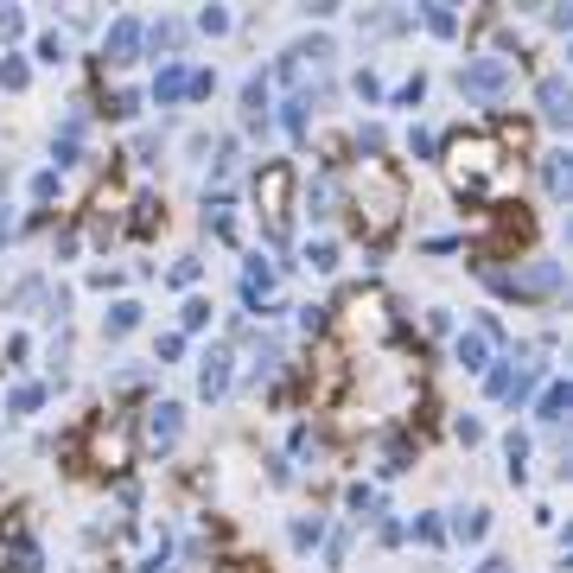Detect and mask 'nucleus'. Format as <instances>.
<instances>
[{"label":"nucleus","mask_w":573,"mask_h":573,"mask_svg":"<svg viewBox=\"0 0 573 573\" xmlns=\"http://www.w3.org/2000/svg\"><path fill=\"white\" fill-rule=\"evenodd\" d=\"M414 465H421V433H414L408 421H402V427H382V433H376V484L389 491V484L408 478Z\"/></svg>","instance_id":"13"},{"label":"nucleus","mask_w":573,"mask_h":573,"mask_svg":"<svg viewBox=\"0 0 573 573\" xmlns=\"http://www.w3.org/2000/svg\"><path fill=\"white\" fill-rule=\"evenodd\" d=\"M325 529H332V516H325V510H300V516H287V548L306 561V554H319Z\"/></svg>","instance_id":"34"},{"label":"nucleus","mask_w":573,"mask_h":573,"mask_svg":"<svg viewBox=\"0 0 573 573\" xmlns=\"http://www.w3.org/2000/svg\"><path fill=\"white\" fill-rule=\"evenodd\" d=\"M344 90H351L363 109H382V96H389V77H382V64H376V58H363V64H351Z\"/></svg>","instance_id":"35"},{"label":"nucleus","mask_w":573,"mask_h":573,"mask_svg":"<svg viewBox=\"0 0 573 573\" xmlns=\"http://www.w3.org/2000/svg\"><path fill=\"white\" fill-rule=\"evenodd\" d=\"M497 453H503V478H510L516 491H529V478H535V427H503Z\"/></svg>","instance_id":"23"},{"label":"nucleus","mask_w":573,"mask_h":573,"mask_svg":"<svg viewBox=\"0 0 573 573\" xmlns=\"http://www.w3.org/2000/svg\"><path fill=\"white\" fill-rule=\"evenodd\" d=\"M414 249H421V255H433V262H440V255H465V230H440V236H421Z\"/></svg>","instance_id":"57"},{"label":"nucleus","mask_w":573,"mask_h":573,"mask_svg":"<svg viewBox=\"0 0 573 573\" xmlns=\"http://www.w3.org/2000/svg\"><path fill=\"white\" fill-rule=\"evenodd\" d=\"M414 32H427V39H440V45H459L465 39V7L427 0V7H414Z\"/></svg>","instance_id":"28"},{"label":"nucleus","mask_w":573,"mask_h":573,"mask_svg":"<svg viewBox=\"0 0 573 573\" xmlns=\"http://www.w3.org/2000/svg\"><path fill=\"white\" fill-rule=\"evenodd\" d=\"M293 13H300V20H312V26L325 32V26H332V20H338L344 7H338V0H306V7H293Z\"/></svg>","instance_id":"59"},{"label":"nucleus","mask_w":573,"mask_h":573,"mask_svg":"<svg viewBox=\"0 0 573 573\" xmlns=\"http://www.w3.org/2000/svg\"><path fill=\"white\" fill-rule=\"evenodd\" d=\"M465 573H516V561H510V554H497V548H491V554H478V561L465 567Z\"/></svg>","instance_id":"60"},{"label":"nucleus","mask_w":573,"mask_h":573,"mask_svg":"<svg viewBox=\"0 0 573 573\" xmlns=\"http://www.w3.org/2000/svg\"><path fill=\"white\" fill-rule=\"evenodd\" d=\"M141 325H147V306H141V293H115V300L102 306V319H96V338L115 351V344H128L134 332H141Z\"/></svg>","instance_id":"18"},{"label":"nucleus","mask_w":573,"mask_h":573,"mask_svg":"<svg viewBox=\"0 0 573 573\" xmlns=\"http://www.w3.org/2000/svg\"><path fill=\"white\" fill-rule=\"evenodd\" d=\"M453 90L465 109H484V115H503V102L516 96V64L510 58H491V51H465L453 64Z\"/></svg>","instance_id":"4"},{"label":"nucleus","mask_w":573,"mask_h":573,"mask_svg":"<svg viewBox=\"0 0 573 573\" xmlns=\"http://www.w3.org/2000/svg\"><path fill=\"white\" fill-rule=\"evenodd\" d=\"M561 293H567V262L561 255H548V249H535L523 255V262L510 268V306H561Z\"/></svg>","instance_id":"8"},{"label":"nucleus","mask_w":573,"mask_h":573,"mask_svg":"<svg viewBox=\"0 0 573 573\" xmlns=\"http://www.w3.org/2000/svg\"><path fill=\"white\" fill-rule=\"evenodd\" d=\"M45 402H51L45 376H13L0 389V421H32V414H45Z\"/></svg>","instance_id":"25"},{"label":"nucleus","mask_w":573,"mask_h":573,"mask_svg":"<svg viewBox=\"0 0 573 573\" xmlns=\"http://www.w3.org/2000/svg\"><path fill=\"white\" fill-rule=\"evenodd\" d=\"M83 287L102 293V300H115V293H128V268H115V262H96V268H83Z\"/></svg>","instance_id":"47"},{"label":"nucleus","mask_w":573,"mask_h":573,"mask_svg":"<svg viewBox=\"0 0 573 573\" xmlns=\"http://www.w3.org/2000/svg\"><path fill=\"white\" fill-rule=\"evenodd\" d=\"M147 90V109H160V115H185V96H191V58H166V64H153V77L141 83Z\"/></svg>","instance_id":"14"},{"label":"nucleus","mask_w":573,"mask_h":573,"mask_svg":"<svg viewBox=\"0 0 573 573\" xmlns=\"http://www.w3.org/2000/svg\"><path fill=\"white\" fill-rule=\"evenodd\" d=\"M185 357H191V338H179V332L166 325V332L153 338V357H147V363H153V370H179Z\"/></svg>","instance_id":"48"},{"label":"nucleus","mask_w":573,"mask_h":573,"mask_svg":"<svg viewBox=\"0 0 573 573\" xmlns=\"http://www.w3.org/2000/svg\"><path fill=\"white\" fill-rule=\"evenodd\" d=\"M236 134L242 141H274V83H268V64H255L249 77L236 83Z\"/></svg>","instance_id":"11"},{"label":"nucleus","mask_w":573,"mask_h":573,"mask_svg":"<svg viewBox=\"0 0 573 573\" xmlns=\"http://www.w3.org/2000/svg\"><path fill=\"white\" fill-rule=\"evenodd\" d=\"M351 548H357V529L344 523V516H332V529H325V542H319L325 573H344V567H351Z\"/></svg>","instance_id":"39"},{"label":"nucleus","mask_w":573,"mask_h":573,"mask_svg":"<svg viewBox=\"0 0 573 573\" xmlns=\"http://www.w3.org/2000/svg\"><path fill=\"white\" fill-rule=\"evenodd\" d=\"M293 268H306V274H338L344 268V242L325 230V236H306L300 249H293Z\"/></svg>","instance_id":"32"},{"label":"nucleus","mask_w":573,"mask_h":573,"mask_svg":"<svg viewBox=\"0 0 573 573\" xmlns=\"http://www.w3.org/2000/svg\"><path fill=\"white\" fill-rule=\"evenodd\" d=\"M160 230H166V198L141 185L128 204H121V242H147V236H160Z\"/></svg>","instance_id":"17"},{"label":"nucleus","mask_w":573,"mask_h":573,"mask_svg":"<svg viewBox=\"0 0 573 573\" xmlns=\"http://www.w3.org/2000/svg\"><path fill=\"white\" fill-rule=\"evenodd\" d=\"M172 128H179V115H160V128H134L128 134V166L134 172H160L166 153H172Z\"/></svg>","instance_id":"22"},{"label":"nucleus","mask_w":573,"mask_h":573,"mask_svg":"<svg viewBox=\"0 0 573 573\" xmlns=\"http://www.w3.org/2000/svg\"><path fill=\"white\" fill-rule=\"evenodd\" d=\"M542 26L554 32V39H567V32H573V7H561V0H542Z\"/></svg>","instance_id":"58"},{"label":"nucleus","mask_w":573,"mask_h":573,"mask_svg":"<svg viewBox=\"0 0 573 573\" xmlns=\"http://www.w3.org/2000/svg\"><path fill=\"white\" fill-rule=\"evenodd\" d=\"M45 293H51V268H32V274H20V281L7 287L0 312H7V319H39V312H45Z\"/></svg>","instance_id":"27"},{"label":"nucleus","mask_w":573,"mask_h":573,"mask_svg":"<svg viewBox=\"0 0 573 573\" xmlns=\"http://www.w3.org/2000/svg\"><path fill=\"white\" fill-rule=\"evenodd\" d=\"M230 395H236V351L211 332L198 351H191V402H198V408H223Z\"/></svg>","instance_id":"7"},{"label":"nucleus","mask_w":573,"mask_h":573,"mask_svg":"<svg viewBox=\"0 0 573 573\" xmlns=\"http://www.w3.org/2000/svg\"><path fill=\"white\" fill-rule=\"evenodd\" d=\"M83 255V230L77 223H51V268H71Z\"/></svg>","instance_id":"49"},{"label":"nucleus","mask_w":573,"mask_h":573,"mask_svg":"<svg viewBox=\"0 0 573 573\" xmlns=\"http://www.w3.org/2000/svg\"><path fill=\"white\" fill-rule=\"evenodd\" d=\"M185 433H191V402H179V395H147L134 408V446H141V459H172L185 446Z\"/></svg>","instance_id":"5"},{"label":"nucleus","mask_w":573,"mask_h":573,"mask_svg":"<svg viewBox=\"0 0 573 573\" xmlns=\"http://www.w3.org/2000/svg\"><path fill=\"white\" fill-rule=\"evenodd\" d=\"M408 542L427 548V554H446V548H453V542H446V516L440 510H414L408 516Z\"/></svg>","instance_id":"41"},{"label":"nucleus","mask_w":573,"mask_h":573,"mask_svg":"<svg viewBox=\"0 0 573 573\" xmlns=\"http://www.w3.org/2000/svg\"><path fill=\"white\" fill-rule=\"evenodd\" d=\"M402 153L414 166H440V128H433V121H408V128H402Z\"/></svg>","instance_id":"40"},{"label":"nucleus","mask_w":573,"mask_h":573,"mask_svg":"<svg viewBox=\"0 0 573 573\" xmlns=\"http://www.w3.org/2000/svg\"><path fill=\"white\" fill-rule=\"evenodd\" d=\"M147 109V90L141 83H128V77H115V83H96V121H115V128H134Z\"/></svg>","instance_id":"16"},{"label":"nucleus","mask_w":573,"mask_h":573,"mask_svg":"<svg viewBox=\"0 0 573 573\" xmlns=\"http://www.w3.org/2000/svg\"><path fill=\"white\" fill-rule=\"evenodd\" d=\"M325 306H332V332L344 325V332L363 338V344H402L408 338V312L389 287H351Z\"/></svg>","instance_id":"3"},{"label":"nucleus","mask_w":573,"mask_h":573,"mask_svg":"<svg viewBox=\"0 0 573 573\" xmlns=\"http://www.w3.org/2000/svg\"><path fill=\"white\" fill-rule=\"evenodd\" d=\"M26 58H32V71H64V64L77 58V45L64 39L58 26H39V32L26 39Z\"/></svg>","instance_id":"31"},{"label":"nucleus","mask_w":573,"mask_h":573,"mask_svg":"<svg viewBox=\"0 0 573 573\" xmlns=\"http://www.w3.org/2000/svg\"><path fill=\"white\" fill-rule=\"evenodd\" d=\"M529 166H535V185H542V204H567V185H573V153H567V147H542Z\"/></svg>","instance_id":"26"},{"label":"nucleus","mask_w":573,"mask_h":573,"mask_svg":"<svg viewBox=\"0 0 573 573\" xmlns=\"http://www.w3.org/2000/svg\"><path fill=\"white\" fill-rule=\"evenodd\" d=\"M351 166H370V160H389V147H395V134H389V121L382 115H363V121H351Z\"/></svg>","instance_id":"29"},{"label":"nucleus","mask_w":573,"mask_h":573,"mask_svg":"<svg viewBox=\"0 0 573 573\" xmlns=\"http://www.w3.org/2000/svg\"><path fill=\"white\" fill-rule=\"evenodd\" d=\"M26 39H32L26 7H0V51H26Z\"/></svg>","instance_id":"51"},{"label":"nucleus","mask_w":573,"mask_h":573,"mask_svg":"<svg viewBox=\"0 0 573 573\" xmlns=\"http://www.w3.org/2000/svg\"><path fill=\"white\" fill-rule=\"evenodd\" d=\"M198 230L211 236V242H223V249H242V223H236V211H198Z\"/></svg>","instance_id":"46"},{"label":"nucleus","mask_w":573,"mask_h":573,"mask_svg":"<svg viewBox=\"0 0 573 573\" xmlns=\"http://www.w3.org/2000/svg\"><path fill=\"white\" fill-rule=\"evenodd\" d=\"M0 242H20V211L13 204H0Z\"/></svg>","instance_id":"61"},{"label":"nucleus","mask_w":573,"mask_h":573,"mask_svg":"<svg viewBox=\"0 0 573 573\" xmlns=\"http://www.w3.org/2000/svg\"><path fill=\"white\" fill-rule=\"evenodd\" d=\"M58 204H64V172L32 166L26 172V211H58Z\"/></svg>","instance_id":"36"},{"label":"nucleus","mask_w":573,"mask_h":573,"mask_svg":"<svg viewBox=\"0 0 573 573\" xmlns=\"http://www.w3.org/2000/svg\"><path fill=\"white\" fill-rule=\"evenodd\" d=\"M421 332H427V344H446V338L459 332V312L453 306H427L421 312Z\"/></svg>","instance_id":"55"},{"label":"nucleus","mask_w":573,"mask_h":573,"mask_svg":"<svg viewBox=\"0 0 573 573\" xmlns=\"http://www.w3.org/2000/svg\"><path fill=\"white\" fill-rule=\"evenodd\" d=\"M274 134H281L287 147H312V134H319L312 102L306 96H274Z\"/></svg>","instance_id":"24"},{"label":"nucleus","mask_w":573,"mask_h":573,"mask_svg":"<svg viewBox=\"0 0 573 573\" xmlns=\"http://www.w3.org/2000/svg\"><path fill=\"white\" fill-rule=\"evenodd\" d=\"M211 147H217V128H204V121H198V128H191L185 141H179V160L204 172V160H211Z\"/></svg>","instance_id":"52"},{"label":"nucleus","mask_w":573,"mask_h":573,"mask_svg":"<svg viewBox=\"0 0 573 573\" xmlns=\"http://www.w3.org/2000/svg\"><path fill=\"white\" fill-rule=\"evenodd\" d=\"M446 433H453V446H465V453H472V446H484V440H491V421H484L478 408H459L453 421H446Z\"/></svg>","instance_id":"44"},{"label":"nucleus","mask_w":573,"mask_h":573,"mask_svg":"<svg viewBox=\"0 0 573 573\" xmlns=\"http://www.w3.org/2000/svg\"><path fill=\"white\" fill-rule=\"evenodd\" d=\"M0 90H7V96L32 90V58H26V51H0Z\"/></svg>","instance_id":"45"},{"label":"nucleus","mask_w":573,"mask_h":573,"mask_svg":"<svg viewBox=\"0 0 573 573\" xmlns=\"http://www.w3.org/2000/svg\"><path fill=\"white\" fill-rule=\"evenodd\" d=\"M217 83H223V71H217V64H198V58H191V96H185V109L211 102V96H217Z\"/></svg>","instance_id":"54"},{"label":"nucleus","mask_w":573,"mask_h":573,"mask_svg":"<svg viewBox=\"0 0 573 573\" xmlns=\"http://www.w3.org/2000/svg\"><path fill=\"white\" fill-rule=\"evenodd\" d=\"M408 204L414 198H408L402 160H370V166H357V179H344V211H357V230L370 242H389Z\"/></svg>","instance_id":"1"},{"label":"nucleus","mask_w":573,"mask_h":573,"mask_svg":"<svg viewBox=\"0 0 573 573\" xmlns=\"http://www.w3.org/2000/svg\"><path fill=\"white\" fill-rule=\"evenodd\" d=\"M446 516V542L453 548H484L497 535V510L491 503H453V510H440Z\"/></svg>","instance_id":"15"},{"label":"nucleus","mask_w":573,"mask_h":573,"mask_svg":"<svg viewBox=\"0 0 573 573\" xmlns=\"http://www.w3.org/2000/svg\"><path fill=\"white\" fill-rule=\"evenodd\" d=\"M421 102H427V71H408V77H395V83H389L382 109H395V115H414V121H421Z\"/></svg>","instance_id":"38"},{"label":"nucleus","mask_w":573,"mask_h":573,"mask_svg":"<svg viewBox=\"0 0 573 573\" xmlns=\"http://www.w3.org/2000/svg\"><path fill=\"white\" fill-rule=\"evenodd\" d=\"M153 382H160V370H153V363H128V370L109 376V402H147Z\"/></svg>","instance_id":"37"},{"label":"nucleus","mask_w":573,"mask_h":573,"mask_svg":"<svg viewBox=\"0 0 573 573\" xmlns=\"http://www.w3.org/2000/svg\"><path fill=\"white\" fill-rule=\"evenodd\" d=\"M523 414H529V427H542V433H548V427H567V414H573V382L554 370L542 389L529 395V408H523Z\"/></svg>","instance_id":"19"},{"label":"nucleus","mask_w":573,"mask_h":573,"mask_svg":"<svg viewBox=\"0 0 573 573\" xmlns=\"http://www.w3.org/2000/svg\"><path fill=\"white\" fill-rule=\"evenodd\" d=\"M147 58L153 64L191 58V20H185V13H153V20H147Z\"/></svg>","instance_id":"21"},{"label":"nucleus","mask_w":573,"mask_h":573,"mask_svg":"<svg viewBox=\"0 0 573 573\" xmlns=\"http://www.w3.org/2000/svg\"><path fill=\"white\" fill-rule=\"evenodd\" d=\"M535 121H542L548 134H567V121H573V77H567V64H542V71H535Z\"/></svg>","instance_id":"12"},{"label":"nucleus","mask_w":573,"mask_h":573,"mask_svg":"<svg viewBox=\"0 0 573 573\" xmlns=\"http://www.w3.org/2000/svg\"><path fill=\"white\" fill-rule=\"evenodd\" d=\"M446 363H453L459 376H484V370L497 363V351H491V344H484V338L472 332V325H459V332L446 338Z\"/></svg>","instance_id":"30"},{"label":"nucleus","mask_w":573,"mask_h":573,"mask_svg":"<svg viewBox=\"0 0 573 573\" xmlns=\"http://www.w3.org/2000/svg\"><path fill=\"white\" fill-rule=\"evenodd\" d=\"M262 478L274 484V491H293V484H300V472H293V459L281 453V446H268V453H262Z\"/></svg>","instance_id":"53"},{"label":"nucleus","mask_w":573,"mask_h":573,"mask_svg":"<svg viewBox=\"0 0 573 573\" xmlns=\"http://www.w3.org/2000/svg\"><path fill=\"white\" fill-rule=\"evenodd\" d=\"M147 58V13H109L96 32V83L128 77Z\"/></svg>","instance_id":"6"},{"label":"nucleus","mask_w":573,"mask_h":573,"mask_svg":"<svg viewBox=\"0 0 573 573\" xmlns=\"http://www.w3.org/2000/svg\"><path fill=\"white\" fill-rule=\"evenodd\" d=\"M293 198H300V166L293 160H281V153H274V160H262L249 172V204H255V217H262V249L268 255H293Z\"/></svg>","instance_id":"2"},{"label":"nucleus","mask_w":573,"mask_h":573,"mask_svg":"<svg viewBox=\"0 0 573 573\" xmlns=\"http://www.w3.org/2000/svg\"><path fill=\"white\" fill-rule=\"evenodd\" d=\"M172 332L191 338V344H198L204 332H217V300H211V293H185V300H179V325H172Z\"/></svg>","instance_id":"33"},{"label":"nucleus","mask_w":573,"mask_h":573,"mask_svg":"<svg viewBox=\"0 0 573 573\" xmlns=\"http://www.w3.org/2000/svg\"><path fill=\"white\" fill-rule=\"evenodd\" d=\"M166 287L179 293V300H185V293H204V255L198 249L172 255V262H166Z\"/></svg>","instance_id":"42"},{"label":"nucleus","mask_w":573,"mask_h":573,"mask_svg":"<svg viewBox=\"0 0 573 573\" xmlns=\"http://www.w3.org/2000/svg\"><path fill=\"white\" fill-rule=\"evenodd\" d=\"M293 274V255L281 262V255H268L262 242L255 249H242V274H236V306L242 312H255V306H268L274 293H281V281Z\"/></svg>","instance_id":"9"},{"label":"nucleus","mask_w":573,"mask_h":573,"mask_svg":"<svg viewBox=\"0 0 573 573\" xmlns=\"http://www.w3.org/2000/svg\"><path fill=\"white\" fill-rule=\"evenodd\" d=\"M338 211H344V172H325V166L300 172V198H293V217H306L312 236H325Z\"/></svg>","instance_id":"10"},{"label":"nucleus","mask_w":573,"mask_h":573,"mask_svg":"<svg viewBox=\"0 0 573 573\" xmlns=\"http://www.w3.org/2000/svg\"><path fill=\"white\" fill-rule=\"evenodd\" d=\"M185 20H191V39H230V32H236V13L217 7V0H211V7H198V13H185Z\"/></svg>","instance_id":"43"},{"label":"nucleus","mask_w":573,"mask_h":573,"mask_svg":"<svg viewBox=\"0 0 573 573\" xmlns=\"http://www.w3.org/2000/svg\"><path fill=\"white\" fill-rule=\"evenodd\" d=\"M389 510H395V503H389V491H382L376 478H351V484H344V523H351V529H376Z\"/></svg>","instance_id":"20"},{"label":"nucleus","mask_w":573,"mask_h":573,"mask_svg":"<svg viewBox=\"0 0 573 573\" xmlns=\"http://www.w3.org/2000/svg\"><path fill=\"white\" fill-rule=\"evenodd\" d=\"M26 357H32V332L13 325L7 344H0V376H26Z\"/></svg>","instance_id":"50"},{"label":"nucleus","mask_w":573,"mask_h":573,"mask_svg":"<svg viewBox=\"0 0 573 573\" xmlns=\"http://www.w3.org/2000/svg\"><path fill=\"white\" fill-rule=\"evenodd\" d=\"M370 535H376V548H408V516H402V510H389Z\"/></svg>","instance_id":"56"}]
</instances>
